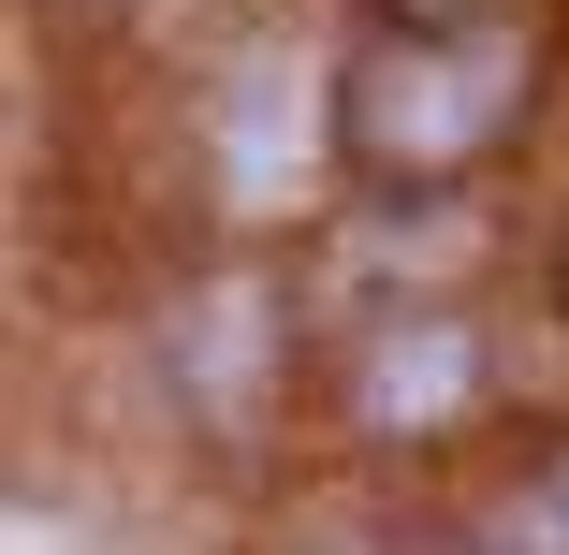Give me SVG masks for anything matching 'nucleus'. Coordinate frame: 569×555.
<instances>
[{"instance_id":"f257e3e1","label":"nucleus","mask_w":569,"mask_h":555,"mask_svg":"<svg viewBox=\"0 0 569 555\" xmlns=\"http://www.w3.org/2000/svg\"><path fill=\"white\" fill-rule=\"evenodd\" d=\"M511 44H468V59H423V44H380L366 73H351V118H366V147L380 161H468L482 147V118L511 102Z\"/></svg>"},{"instance_id":"f03ea898","label":"nucleus","mask_w":569,"mask_h":555,"mask_svg":"<svg viewBox=\"0 0 569 555\" xmlns=\"http://www.w3.org/2000/svg\"><path fill=\"white\" fill-rule=\"evenodd\" d=\"M321 161V88L292 59H249L234 88H219V190L234 205H292Z\"/></svg>"},{"instance_id":"7ed1b4c3","label":"nucleus","mask_w":569,"mask_h":555,"mask_svg":"<svg viewBox=\"0 0 569 555\" xmlns=\"http://www.w3.org/2000/svg\"><path fill=\"white\" fill-rule=\"evenodd\" d=\"M468 380H482V366H468V337H452V321H423V337H395V351L366 366V409H380V424H438Z\"/></svg>"},{"instance_id":"20e7f679","label":"nucleus","mask_w":569,"mask_h":555,"mask_svg":"<svg viewBox=\"0 0 569 555\" xmlns=\"http://www.w3.org/2000/svg\"><path fill=\"white\" fill-rule=\"evenodd\" d=\"M249 337H263V293H204V321H190V380L234 409L249 395Z\"/></svg>"}]
</instances>
